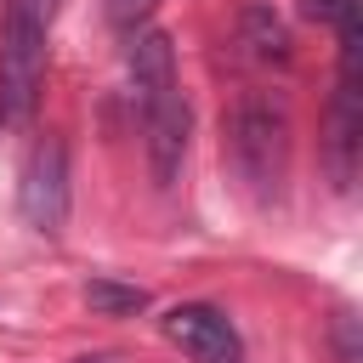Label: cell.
Wrapping results in <instances>:
<instances>
[{
    "label": "cell",
    "instance_id": "cell-1",
    "mask_svg": "<svg viewBox=\"0 0 363 363\" xmlns=\"http://www.w3.org/2000/svg\"><path fill=\"white\" fill-rule=\"evenodd\" d=\"M227 153L233 170L250 182L255 199H272L289 164V113L278 96L267 91H238L233 113H227Z\"/></svg>",
    "mask_w": 363,
    "mask_h": 363
},
{
    "label": "cell",
    "instance_id": "cell-2",
    "mask_svg": "<svg viewBox=\"0 0 363 363\" xmlns=\"http://www.w3.org/2000/svg\"><path fill=\"white\" fill-rule=\"evenodd\" d=\"M45 79V17L6 6V34H0V113L11 125L34 119Z\"/></svg>",
    "mask_w": 363,
    "mask_h": 363
},
{
    "label": "cell",
    "instance_id": "cell-3",
    "mask_svg": "<svg viewBox=\"0 0 363 363\" xmlns=\"http://www.w3.org/2000/svg\"><path fill=\"white\" fill-rule=\"evenodd\" d=\"M17 204H23V221L34 233H62L68 221V147L62 136H40L28 164H23V187H17Z\"/></svg>",
    "mask_w": 363,
    "mask_h": 363
},
{
    "label": "cell",
    "instance_id": "cell-4",
    "mask_svg": "<svg viewBox=\"0 0 363 363\" xmlns=\"http://www.w3.org/2000/svg\"><path fill=\"white\" fill-rule=\"evenodd\" d=\"M164 335H170L193 363H244V340H238L233 318L216 312V306H204V301L170 306V312H164Z\"/></svg>",
    "mask_w": 363,
    "mask_h": 363
},
{
    "label": "cell",
    "instance_id": "cell-5",
    "mask_svg": "<svg viewBox=\"0 0 363 363\" xmlns=\"http://www.w3.org/2000/svg\"><path fill=\"white\" fill-rule=\"evenodd\" d=\"M142 125H147V164H153V182H159V187H170V182L182 176L187 130H193V108H187L182 85H176V91H164L159 102H147V108H142Z\"/></svg>",
    "mask_w": 363,
    "mask_h": 363
},
{
    "label": "cell",
    "instance_id": "cell-6",
    "mask_svg": "<svg viewBox=\"0 0 363 363\" xmlns=\"http://www.w3.org/2000/svg\"><path fill=\"white\" fill-rule=\"evenodd\" d=\"M130 79H136L142 108L159 102L164 91H176V45H170L164 28H136L130 34Z\"/></svg>",
    "mask_w": 363,
    "mask_h": 363
},
{
    "label": "cell",
    "instance_id": "cell-7",
    "mask_svg": "<svg viewBox=\"0 0 363 363\" xmlns=\"http://www.w3.org/2000/svg\"><path fill=\"white\" fill-rule=\"evenodd\" d=\"M238 45H244V57L261 62V68H284V62H289V28H284V17H278L272 6H261V0L238 6Z\"/></svg>",
    "mask_w": 363,
    "mask_h": 363
},
{
    "label": "cell",
    "instance_id": "cell-8",
    "mask_svg": "<svg viewBox=\"0 0 363 363\" xmlns=\"http://www.w3.org/2000/svg\"><path fill=\"white\" fill-rule=\"evenodd\" d=\"M357 142H363L357 85H340V91H335V108H329V176H335V187H352V170H357Z\"/></svg>",
    "mask_w": 363,
    "mask_h": 363
},
{
    "label": "cell",
    "instance_id": "cell-9",
    "mask_svg": "<svg viewBox=\"0 0 363 363\" xmlns=\"http://www.w3.org/2000/svg\"><path fill=\"white\" fill-rule=\"evenodd\" d=\"M85 306L96 318H136L147 306V289L142 284H119V278H91L85 284Z\"/></svg>",
    "mask_w": 363,
    "mask_h": 363
},
{
    "label": "cell",
    "instance_id": "cell-10",
    "mask_svg": "<svg viewBox=\"0 0 363 363\" xmlns=\"http://www.w3.org/2000/svg\"><path fill=\"white\" fill-rule=\"evenodd\" d=\"M301 17H312V23H329V28H340L346 17H357V0H301Z\"/></svg>",
    "mask_w": 363,
    "mask_h": 363
},
{
    "label": "cell",
    "instance_id": "cell-11",
    "mask_svg": "<svg viewBox=\"0 0 363 363\" xmlns=\"http://www.w3.org/2000/svg\"><path fill=\"white\" fill-rule=\"evenodd\" d=\"M153 6H159V0H108V23H113V28H136V23L153 17Z\"/></svg>",
    "mask_w": 363,
    "mask_h": 363
}]
</instances>
